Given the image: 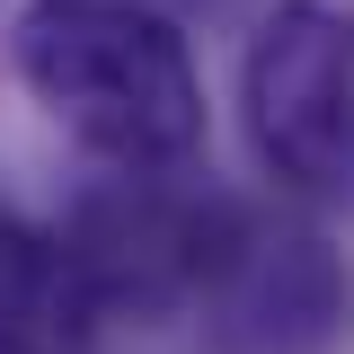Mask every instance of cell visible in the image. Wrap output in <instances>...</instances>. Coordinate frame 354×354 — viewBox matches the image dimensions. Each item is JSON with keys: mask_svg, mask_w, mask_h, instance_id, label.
Returning <instances> with one entry per match:
<instances>
[{"mask_svg": "<svg viewBox=\"0 0 354 354\" xmlns=\"http://www.w3.org/2000/svg\"><path fill=\"white\" fill-rule=\"evenodd\" d=\"M9 53L36 106L115 169H177L204 142L195 53L142 0H27Z\"/></svg>", "mask_w": 354, "mask_h": 354, "instance_id": "1", "label": "cell"}, {"mask_svg": "<svg viewBox=\"0 0 354 354\" xmlns=\"http://www.w3.org/2000/svg\"><path fill=\"white\" fill-rule=\"evenodd\" d=\"M62 248H71L97 310L169 319V310L213 292L221 274L248 257V221L213 186H177L169 169H124V177L80 195Z\"/></svg>", "mask_w": 354, "mask_h": 354, "instance_id": "2", "label": "cell"}, {"mask_svg": "<svg viewBox=\"0 0 354 354\" xmlns=\"http://www.w3.org/2000/svg\"><path fill=\"white\" fill-rule=\"evenodd\" d=\"M248 133L310 195L346 186V18L319 0H283L248 44Z\"/></svg>", "mask_w": 354, "mask_h": 354, "instance_id": "3", "label": "cell"}, {"mask_svg": "<svg viewBox=\"0 0 354 354\" xmlns=\"http://www.w3.org/2000/svg\"><path fill=\"white\" fill-rule=\"evenodd\" d=\"M97 301H88L71 248L0 204V354H88Z\"/></svg>", "mask_w": 354, "mask_h": 354, "instance_id": "4", "label": "cell"}]
</instances>
